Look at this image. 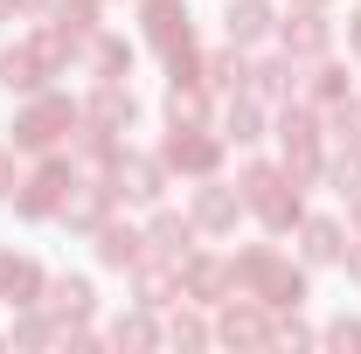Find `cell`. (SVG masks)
<instances>
[{
    "label": "cell",
    "instance_id": "8d00e7d4",
    "mask_svg": "<svg viewBox=\"0 0 361 354\" xmlns=\"http://www.w3.org/2000/svg\"><path fill=\"white\" fill-rule=\"evenodd\" d=\"M21 7H28V14H42V7H49V0H21Z\"/></svg>",
    "mask_w": 361,
    "mask_h": 354
},
{
    "label": "cell",
    "instance_id": "7c38bea8",
    "mask_svg": "<svg viewBox=\"0 0 361 354\" xmlns=\"http://www.w3.org/2000/svg\"><path fill=\"white\" fill-rule=\"evenodd\" d=\"M278 42H285V56H326V42H334V28H326V14L319 7H292V21L278 28Z\"/></svg>",
    "mask_w": 361,
    "mask_h": 354
},
{
    "label": "cell",
    "instance_id": "d6986e66",
    "mask_svg": "<svg viewBox=\"0 0 361 354\" xmlns=\"http://www.w3.org/2000/svg\"><path fill=\"white\" fill-rule=\"evenodd\" d=\"M223 28H229V42H236V49L264 42V35H271V0H229Z\"/></svg>",
    "mask_w": 361,
    "mask_h": 354
},
{
    "label": "cell",
    "instance_id": "f546056e",
    "mask_svg": "<svg viewBox=\"0 0 361 354\" xmlns=\"http://www.w3.org/2000/svg\"><path fill=\"white\" fill-rule=\"evenodd\" d=\"M334 139L341 146H361V97H341L334 104Z\"/></svg>",
    "mask_w": 361,
    "mask_h": 354
},
{
    "label": "cell",
    "instance_id": "d4e9b609",
    "mask_svg": "<svg viewBox=\"0 0 361 354\" xmlns=\"http://www.w3.org/2000/svg\"><path fill=\"white\" fill-rule=\"evenodd\" d=\"M209 118V84H174L167 90V126H202Z\"/></svg>",
    "mask_w": 361,
    "mask_h": 354
},
{
    "label": "cell",
    "instance_id": "5b68a950",
    "mask_svg": "<svg viewBox=\"0 0 361 354\" xmlns=\"http://www.w3.org/2000/svg\"><path fill=\"white\" fill-rule=\"evenodd\" d=\"M70 188H77V167L70 160H42L35 174L21 181V195H14V209L28 222H42V216H63V202H70Z\"/></svg>",
    "mask_w": 361,
    "mask_h": 354
},
{
    "label": "cell",
    "instance_id": "ac0fdd59",
    "mask_svg": "<svg viewBox=\"0 0 361 354\" xmlns=\"http://www.w3.org/2000/svg\"><path fill=\"white\" fill-rule=\"evenodd\" d=\"M104 216H111V181H77L70 202H63V222L70 229H97Z\"/></svg>",
    "mask_w": 361,
    "mask_h": 354
},
{
    "label": "cell",
    "instance_id": "2e32d148",
    "mask_svg": "<svg viewBox=\"0 0 361 354\" xmlns=\"http://www.w3.org/2000/svg\"><path fill=\"white\" fill-rule=\"evenodd\" d=\"M42 306H49V319H63V326H84L90 312H97V292H90V278H56L42 292Z\"/></svg>",
    "mask_w": 361,
    "mask_h": 354
},
{
    "label": "cell",
    "instance_id": "52a82bcc",
    "mask_svg": "<svg viewBox=\"0 0 361 354\" xmlns=\"http://www.w3.org/2000/svg\"><path fill=\"white\" fill-rule=\"evenodd\" d=\"M216 334H223V341H243V348H264V341H278V326H271V306H264V299H250V292L223 299V319H216Z\"/></svg>",
    "mask_w": 361,
    "mask_h": 354
},
{
    "label": "cell",
    "instance_id": "7402d4cb",
    "mask_svg": "<svg viewBox=\"0 0 361 354\" xmlns=\"http://www.w3.org/2000/svg\"><path fill=\"white\" fill-rule=\"evenodd\" d=\"M202 84H209V90H250V63H243V49H236V42L216 49L209 70H202Z\"/></svg>",
    "mask_w": 361,
    "mask_h": 354
},
{
    "label": "cell",
    "instance_id": "f35d334b",
    "mask_svg": "<svg viewBox=\"0 0 361 354\" xmlns=\"http://www.w3.org/2000/svg\"><path fill=\"white\" fill-rule=\"evenodd\" d=\"M7 7H21V0H0V21H7Z\"/></svg>",
    "mask_w": 361,
    "mask_h": 354
},
{
    "label": "cell",
    "instance_id": "ab89813d",
    "mask_svg": "<svg viewBox=\"0 0 361 354\" xmlns=\"http://www.w3.org/2000/svg\"><path fill=\"white\" fill-rule=\"evenodd\" d=\"M299 7H326V0H299Z\"/></svg>",
    "mask_w": 361,
    "mask_h": 354
},
{
    "label": "cell",
    "instance_id": "4316f807",
    "mask_svg": "<svg viewBox=\"0 0 361 354\" xmlns=\"http://www.w3.org/2000/svg\"><path fill=\"white\" fill-rule=\"evenodd\" d=\"M111 341H118V348H153V341H160V326H153L146 306H139V312H126V319L111 326Z\"/></svg>",
    "mask_w": 361,
    "mask_h": 354
},
{
    "label": "cell",
    "instance_id": "ba28073f",
    "mask_svg": "<svg viewBox=\"0 0 361 354\" xmlns=\"http://www.w3.org/2000/svg\"><path fill=\"white\" fill-rule=\"evenodd\" d=\"M160 188H167V160L118 153V167H111V202H160Z\"/></svg>",
    "mask_w": 361,
    "mask_h": 354
},
{
    "label": "cell",
    "instance_id": "3957f363",
    "mask_svg": "<svg viewBox=\"0 0 361 354\" xmlns=\"http://www.w3.org/2000/svg\"><path fill=\"white\" fill-rule=\"evenodd\" d=\"M236 188H243V209H257V216H264V229H292V222H306L292 167H264V160H250Z\"/></svg>",
    "mask_w": 361,
    "mask_h": 354
},
{
    "label": "cell",
    "instance_id": "ffe728a7",
    "mask_svg": "<svg viewBox=\"0 0 361 354\" xmlns=\"http://www.w3.org/2000/svg\"><path fill=\"white\" fill-rule=\"evenodd\" d=\"M236 216H243V195L236 188H202L195 195V229H216L223 236V229H236Z\"/></svg>",
    "mask_w": 361,
    "mask_h": 354
},
{
    "label": "cell",
    "instance_id": "8992f818",
    "mask_svg": "<svg viewBox=\"0 0 361 354\" xmlns=\"http://www.w3.org/2000/svg\"><path fill=\"white\" fill-rule=\"evenodd\" d=\"M278 146H285L292 181H313L319 174V118L306 111V104H285V111H278Z\"/></svg>",
    "mask_w": 361,
    "mask_h": 354
},
{
    "label": "cell",
    "instance_id": "836d02e7",
    "mask_svg": "<svg viewBox=\"0 0 361 354\" xmlns=\"http://www.w3.org/2000/svg\"><path fill=\"white\" fill-rule=\"evenodd\" d=\"M7 188H21V181H14V153H0V195H7Z\"/></svg>",
    "mask_w": 361,
    "mask_h": 354
},
{
    "label": "cell",
    "instance_id": "277c9868",
    "mask_svg": "<svg viewBox=\"0 0 361 354\" xmlns=\"http://www.w3.org/2000/svg\"><path fill=\"white\" fill-rule=\"evenodd\" d=\"M70 126H84V111H77L70 97H56V90H35V97L14 111V146H21V153H49L56 139H70Z\"/></svg>",
    "mask_w": 361,
    "mask_h": 354
},
{
    "label": "cell",
    "instance_id": "83f0119b",
    "mask_svg": "<svg viewBox=\"0 0 361 354\" xmlns=\"http://www.w3.org/2000/svg\"><path fill=\"white\" fill-rule=\"evenodd\" d=\"M326 181H334L341 195H361V146H348L341 160H326Z\"/></svg>",
    "mask_w": 361,
    "mask_h": 354
},
{
    "label": "cell",
    "instance_id": "e0dca14e",
    "mask_svg": "<svg viewBox=\"0 0 361 354\" xmlns=\"http://www.w3.org/2000/svg\"><path fill=\"white\" fill-rule=\"evenodd\" d=\"M97 257H104L111 271H139V257H146V236L104 216V222H97Z\"/></svg>",
    "mask_w": 361,
    "mask_h": 354
},
{
    "label": "cell",
    "instance_id": "7a4b0ae2",
    "mask_svg": "<svg viewBox=\"0 0 361 354\" xmlns=\"http://www.w3.org/2000/svg\"><path fill=\"white\" fill-rule=\"evenodd\" d=\"M229 285L250 292V299H264V306H299V299H306V271H292L271 243L243 250V257H229Z\"/></svg>",
    "mask_w": 361,
    "mask_h": 354
},
{
    "label": "cell",
    "instance_id": "cb8c5ba5",
    "mask_svg": "<svg viewBox=\"0 0 361 354\" xmlns=\"http://www.w3.org/2000/svg\"><path fill=\"white\" fill-rule=\"evenodd\" d=\"M250 84H257V97H292V84H299V56H271V63H257Z\"/></svg>",
    "mask_w": 361,
    "mask_h": 354
},
{
    "label": "cell",
    "instance_id": "5bb4252c",
    "mask_svg": "<svg viewBox=\"0 0 361 354\" xmlns=\"http://www.w3.org/2000/svg\"><path fill=\"white\" fill-rule=\"evenodd\" d=\"M180 292H188L195 306H223V292H236V285H229L223 257H188V264H180Z\"/></svg>",
    "mask_w": 361,
    "mask_h": 354
},
{
    "label": "cell",
    "instance_id": "9c48e42d",
    "mask_svg": "<svg viewBox=\"0 0 361 354\" xmlns=\"http://www.w3.org/2000/svg\"><path fill=\"white\" fill-rule=\"evenodd\" d=\"M160 160H167V167H180V174H216L223 139H209L202 126H174V139L160 146Z\"/></svg>",
    "mask_w": 361,
    "mask_h": 354
},
{
    "label": "cell",
    "instance_id": "4dcf8cb0",
    "mask_svg": "<svg viewBox=\"0 0 361 354\" xmlns=\"http://www.w3.org/2000/svg\"><path fill=\"white\" fill-rule=\"evenodd\" d=\"M14 341H21V348H42L49 341V312H21V319H14Z\"/></svg>",
    "mask_w": 361,
    "mask_h": 354
},
{
    "label": "cell",
    "instance_id": "4fadbf2b",
    "mask_svg": "<svg viewBox=\"0 0 361 354\" xmlns=\"http://www.w3.org/2000/svg\"><path fill=\"white\" fill-rule=\"evenodd\" d=\"M139 118V104H133V90L118 84V77H97V97H90V111H84V126H104V133H126Z\"/></svg>",
    "mask_w": 361,
    "mask_h": 354
},
{
    "label": "cell",
    "instance_id": "f1b7e54d",
    "mask_svg": "<svg viewBox=\"0 0 361 354\" xmlns=\"http://www.w3.org/2000/svg\"><path fill=\"white\" fill-rule=\"evenodd\" d=\"M313 97L319 104H341V97H348V70H341V63H319L313 70Z\"/></svg>",
    "mask_w": 361,
    "mask_h": 354
},
{
    "label": "cell",
    "instance_id": "484cf974",
    "mask_svg": "<svg viewBox=\"0 0 361 354\" xmlns=\"http://www.w3.org/2000/svg\"><path fill=\"white\" fill-rule=\"evenodd\" d=\"M90 70L97 77H126L133 70V49L118 42V35H90Z\"/></svg>",
    "mask_w": 361,
    "mask_h": 354
},
{
    "label": "cell",
    "instance_id": "9a60e30c",
    "mask_svg": "<svg viewBox=\"0 0 361 354\" xmlns=\"http://www.w3.org/2000/svg\"><path fill=\"white\" fill-rule=\"evenodd\" d=\"M146 250L167 257V264H188L195 257V216H153L146 222Z\"/></svg>",
    "mask_w": 361,
    "mask_h": 354
},
{
    "label": "cell",
    "instance_id": "d6a6232c",
    "mask_svg": "<svg viewBox=\"0 0 361 354\" xmlns=\"http://www.w3.org/2000/svg\"><path fill=\"white\" fill-rule=\"evenodd\" d=\"M167 334L188 341V348H202V341H209V326H202V319H180V312H174V326H167Z\"/></svg>",
    "mask_w": 361,
    "mask_h": 354
},
{
    "label": "cell",
    "instance_id": "1f68e13d",
    "mask_svg": "<svg viewBox=\"0 0 361 354\" xmlns=\"http://www.w3.org/2000/svg\"><path fill=\"white\" fill-rule=\"evenodd\" d=\"M326 348H361V319H334L326 326Z\"/></svg>",
    "mask_w": 361,
    "mask_h": 354
},
{
    "label": "cell",
    "instance_id": "603a6c76",
    "mask_svg": "<svg viewBox=\"0 0 361 354\" xmlns=\"http://www.w3.org/2000/svg\"><path fill=\"white\" fill-rule=\"evenodd\" d=\"M299 250H306V264H334V257H341V222L313 216L306 229H299Z\"/></svg>",
    "mask_w": 361,
    "mask_h": 354
},
{
    "label": "cell",
    "instance_id": "e575fe53",
    "mask_svg": "<svg viewBox=\"0 0 361 354\" xmlns=\"http://www.w3.org/2000/svg\"><path fill=\"white\" fill-rule=\"evenodd\" d=\"M348 49H355V56H361V7H355V14H348Z\"/></svg>",
    "mask_w": 361,
    "mask_h": 354
},
{
    "label": "cell",
    "instance_id": "44dd1931",
    "mask_svg": "<svg viewBox=\"0 0 361 354\" xmlns=\"http://www.w3.org/2000/svg\"><path fill=\"white\" fill-rule=\"evenodd\" d=\"M257 139H264V111L236 90V104L223 111V146H257Z\"/></svg>",
    "mask_w": 361,
    "mask_h": 354
},
{
    "label": "cell",
    "instance_id": "8fae6325",
    "mask_svg": "<svg viewBox=\"0 0 361 354\" xmlns=\"http://www.w3.org/2000/svg\"><path fill=\"white\" fill-rule=\"evenodd\" d=\"M42 292H49V278H42L35 257L0 250V299H7V306H42Z\"/></svg>",
    "mask_w": 361,
    "mask_h": 354
},
{
    "label": "cell",
    "instance_id": "74e56055",
    "mask_svg": "<svg viewBox=\"0 0 361 354\" xmlns=\"http://www.w3.org/2000/svg\"><path fill=\"white\" fill-rule=\"evenodd\" d=\"M348 202H355V229H361V195H348Z\"/></svg>",
    "mask_w": 361,
    "mask_h": 354
},
{
    "label": "cell",
    "instance_id": "30bf717a",
    "mask_svg": "<svg viewBox=\"0 0 361 354\" xmlns=\"http://www.w3.org/2000/svg\"><path fill=\"white\" fill-rule=\"evenodd\" d=\"M146 42L160 49V56L195 49V21H188V7H180V0H146Z\"/></svg>",
    "mask_w": 361,
    "mask_h": 354
},
{
    "label": "cell",
    "instance_id": "d590c367",
    "mask_svg": "<svg viewBox=\"0 0 361 354\" xmlns=\"http://www.w3.org/2000/svg\"><path fill=\"white\" fill-rule=\"evenodd\" d=\"M348 278H355V285H361V250H348Z\"/></svg>",
    "mask_w": 361,
    "mask_h": 354
},
{
    "label": "cell",
    "instance_id": "6da1fadb",
    "mask_svg": "<svg viewBox=\"0 0 361 354\" xmlns=\"http://www.w3.org/2000/svg\"><path fill=\"white\" fill-rule=\"evenodd\" d=\"M77 42H84V35H70V28L42 21L21 49H7V56H0V84H7V90H42L49 77H63V63L77 56Z\"/></svg>",
    "mask_w": 361,
    "mask_h": 354
}]
</instances>
